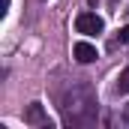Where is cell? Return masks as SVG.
<instances>
[{
    "instance_id": "5",
    "label": "cell",
    "mask_w": 129,
    "mask_h": 129,
    "mask_svg": "<svg viewBox=\"0 0 129 129\" xmlns=\"http://www.w3.org/2000/svg\"><path fill=\"white\" fill-rule=\"evenodd\" d=\"M120 42H126V45H129V24L123 27V30H120Z\"/></svg>"
},
{
    "instance_id": "6",
    "label": "cell",
    "mask_w": 129,
    "mask_h": 129,
    "mask_svg": "<svg viewBox=\"0 0 129 129\" xmlns=\"http://www.w3.org/2000/svg\"><path fill=\"white\" fill-rule=\"evenodd\" d=\"M6 9H9V0H3V9H0V12H3V15H6Z\"/></svg>"
},
{
    "instance_id": "2",
    "label": "cell",
    "mask_w": 129,
    "mask_h": 129,
    "mask_svg": "<svg viewBox=\"0 0 129 129\" xmlns=\"http://www.w3.org/2000/svg\"><path fill=\"white\" fill-rule=\"evenodd\" d=\"M72 54H75L78 63H93V60L99 57V54H96V45H90V42H75Z\"/></svg>"
},
{
    "instance_id": "4",
    "label": "cell",
    "mask_w": 129,
    "mask_h": 129,
    "mask_svg": "<svg viewBox=\"0 0 129 129\" xmlns=\"http://www.w3.org/2000/svg\"><path fill=\"white\" fill-rule=\"evenodd\" d=\"M117 90H120V93H129V66L117 75Z\"/></svg>"
},
{
    "instance_id": "3",
    "label": "cell",
    "mask_w": 129,
    "mask_h": 129,
    "mask_svg": "<svg viewBox=\"0 0 129 129\" xmlns=\"http://www.w3.org/2000/svg\"><path fill=\"white\" fill-rule=\"evenodd\" d=\"M24 120L30 123V126H51L48 123V117H45V111H42V105L39 102H33L30 108H27V114H24Z\"/></svg>"
},
{
    "instance_id": "7",
    "label": "cell",
    "mask_w": 129,
    "mask_h": 129,
    "mask_svg": "<svg viewBox=\"0 0 129 129\" xmlns=\"http://www.w3.org/2000/svg\"><path fill=\"white\" fill-rule=\"evenodd\" d=\"M123 120H126V123H129V108H126V114H123Z\"/></svg>"
},
{
    "instance_id": "1",
    "label": "cell",
    "mask_w": 129,
    "mask_h": 129,
    "mask_svg": "<svg viewBox=\"0 0 129 129\" xmlns=\"http://www.w3.org/2000/svg\"><path fill=\"white\" fill-rule=\"evenodd\" d=\"M102 18H99L96 12H81L78 18H75V30L84 33V36H96V33H102Z\"/></svg>"
}]
</instances>
